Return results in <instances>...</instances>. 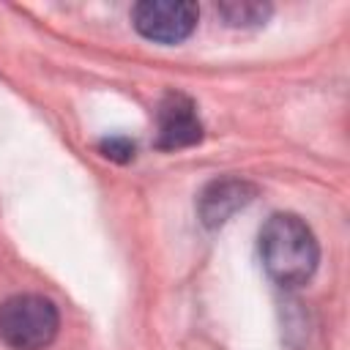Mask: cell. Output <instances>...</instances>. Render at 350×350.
I'll return each mask as SVG.
<instances>
[{
	"mask_svg": "<svg viewBox=\"0 0 350 350\" xmlns=\"http://www.w3.org/2000/svg\"><path fill=\"white\" fill-rule=\"evenodd\" d=\"M260 257L276 284L298 287L317 271L320 246L304 219L295 213H273L260 232Z\"/></svg>",
	"mask_w": 350,
	"mask_h": 350,
	"instance_id": "cell-1",
	"label": "cell"
},
{
	"mask_svg": "<svg viewBox=\"0 0 350 350\" xmlns=\"http://www.w3.org/2000/svg\"><path fill=\"white\" fill-rule=\"evenodd\" d=\"M202 139V123L197 109L183 96H167L159 107V148L175 150Z\"/></svg>",
	"mask_w": 350,
	"mask_h": 350,
	"instance_id": "cell-4",
	"label": "cell"
},
{
	"mask_svg": "<svg viewBox=\"0 0 350 350\" xmlns=\"http://www.w3.org/2000/svg\"><path fill=\"white\" fill-rule=\"evenodd\" d=\"M60 328L57 306L36 293H19L0 304V339L11 350H44Z\"/></svg>",
	"mask_w": 350,
	"mask_h": 350,
	"instance_id": "cell-2",
	"label": "cell"
},
{
	"mask_svg": "<svg viewBox=\"0 0 350 350\" xmlns=\"http://www.w3.org/2000/svg\"><path fill=\"white\" fill-rule=\"evenodd\" d=\"M219 14L227 19V25L232 27H257L271 16V5L265 3H249V0H232V3H221Z\"/></svg>",
	"mask_w": 350,
	"mask_h": 350,
	"instance_id": "cell-6",
	"label": "cell"
},
{
	"mask_svg": "<svg viewBox=\"0 0 350 350\" xmlns=\"http://www.w3.org/2000/svg\"><path fill=\"white\" fill-rule=\"evenodd\" d=\"M252 197H254L252 183H246L241 178H221L202 189V194L197 197V211H200V219L205 227H219L235 211L249 205Z\"/></svg>",
	"mask_w": 350,
	"mask_h": 350,
	"instance_id": "cell-5",
	"label": "cell"
},
{
	"mask_svg": "<svg viewBox=\"0 0 350 350\" xmlns=\"http://www.w3.org/2000/svg\"><path fill=\"white\" fill-rule=\"evenodd\" d=\"M101 153L115 161H129V159H134V145L129 139H107V142H101Z\"/></svg>",
	"mask_w": 350,
	"mask_h": 350,
	"instance_id": "cell-7",
	"label": "cell"
},
{
	"mask_svg": "<svg viewBox=\"0 0 350 350\" xmlns=\"http://www.w3.org/2000/svg\"><path fill=\"white\" fill-rule=\"evenodd\" d=\"M200 11L186 0H142L131 11V22L139 36L156 44H178L197 27Z\"/></svg>",
	"mask_w": 350,
	"mask_h": 350,
	"instance_id": "cell-3",
	"label": "cell"
}]
</instances>
